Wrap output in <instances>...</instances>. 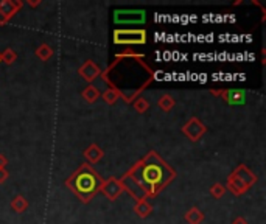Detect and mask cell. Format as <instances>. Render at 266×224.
<instances>
[{"instance_id":"cell-1","label":"cell","mask_w":266,"mask_h":224,"mask_svg":"<svg viewBox=\"0 0 266 224\" xmlns=\"http://www.w3.org/2000/svg\"><path fill=\"white\" fill-rule=\"evenodd\" d=\"M128 173L140 184L146 196H156L175 179V170L154 151L148 153Z\"/></svg>"},{"instance_id":"cell-2","label":"cell","mask_w":266,"mask_h":224,"mask_svg":"<svg viewBox=\"0 0 266 224\" xmlns=\"http://www.w3.org/2000/svg\"><path fill=\"white\" fill-rule=\"evenodd\" d=\"M66 184L83 202H89L100 191L103 179L90 165L84 164L67 179Z\"/></svg>"},{"instance_id":"cell-3","label":"cell","mask_w":266,"mask_h":224,"mask_svg":"<svg viewBox=\"0 0 266 224\" xmlns=\"http://www.w3.org/2000/svg\"><path fill=\"white\" fill-rule=\"evenodd\" d=\"M146 42L145 30H115L114 44L119 45H142Z\"/></svg>"},{"instance_id":"cell-4","label":"cell","mask_w":266,"mask_h":224,"mask_svg":"<svg viewBox=\"0 0 266 224\" xmlns=\"http://www.w3.org/2000/svg\"><path fill=\"white\" fill-rule=\"evenodd\" d=\"M146 19V13L143 9H117L114 11V20L115 24H143Z\"/></svg>"},{"instance_id":"cell-5","label":"cell","mask_w":266,"mask_h":224,"mask_svg":"<svg viewBox=\"0 0 266 224\" xmlns=\"http://www.w3.org/2000/svg\"><path fill=\"white\" fill-rule=\"evenodd\" d=\"M120 182H122L123 190H126L128 193H130V196L134 198L135 201L148 199V196H146V193H145V190L140 187V184L137 182V180H135L130 173H126V175L120 179Z\"/></svg>"},{"instance_id":"cell-6","label":"cell","mask_w":266,"mask_h":224,"mask_svg":"<svg viewBox=\"0 0 266 224\" xmlns=\"http://www.w3.org/2000/svg\"><path fill=\"white\" fill-rule=\"evenodd\" d=\"M207 131V128L201 123L199 119H196V117H193L191 120H188L184 128H182V133L190 138L191 142H198L201 137H203Z\"/></svg>"},{"instance_id":"cell-7","label":"cell","mask_w":266,"mask_h":224,"mask_svg":"<svg viewBox=\"0 0 266 224\" xmlns=\"http://www.w3.org/2000/svg\"><path fill=\"white\" fill-rule=\"evenodd\" d=\"M100 190L103 191L104 196L108 198L109 201H115L117 198L122 195L123 187H122L120 179L109 178L108 180H104V182L101 184V188H100Z\"/></svg>"},{"instance_id":"cell-8","label":"cell","mask_w":266,"mask_h":224,"mask_svg":"<svg viewBox=\"0 0 266 224\" xmlns=\"http://www.w3.org/2000/svg\"><path fill=\"white\" fill-rule=\"evenodd\" d=\"M22 6V2H13V0H2L0 2V25L6 24Z\"/></svg>"},{"instance_id":"cell-9","label":"cell","mask_w":266,"mask_h":224,"mask_svg":"<svg viewBox=\"0 0 266 224\" xmlns=\"http://www.w3.org/2000/svg\"><path fill=\"white\" fill-rule=\"evenodd\" d=\"M217 95H221L222 100L229 104H243L246 101V92L241 89H229V90H221V92H214Z\"/></svg>"},{"instance_id":"cell-10","label":"cell","mask_w":266,"mask_h":224,"mask_svg":"<svg viewBox=\"0 0 266 224\" xmlns=\"http://www.w3.org/2000/svg\"><path fill=\"white\" fill-rule=\"evenodd\" d=\"M78 73H80L81 77H83L84 80H86V81H92V80L97 78L101 72H100V67H98L95 62H92V61H86V62H84L83 66L80 67Z\"/></svg>"},{"instance_id":"cell-11","label":"cell","mask_w":266,"mask_h":224,"mask_svg":"<svg viewBox=\"0 0 266 224\" xmlns=\"http://www.w3.org/2000/svg\"><path fill=\"white\" fill-rule=\"evenodd\" d=\"M233 175H235L238 179H241L244 184H246L249 188L257 182V176H255L251 170L246 167V165H240V167H237V170L233 172Z\"/></svg>"},{"instance_id":"cell-12","label":"cell","mask_w":266,"mask_h":224,"mask_svg":"<svg viewBox=\"0 0 266 224\" xmlns=\"http://www.w3.org/2000/svg\"><path fill=\"white\" fill-rule=\"evenodd\" d=\"M227 187H229V190L232 191L233 195H241V193H246V191L249 190V187L243 182L241 179H238L235 175H230L229 176V179H227Z\"/></svg>"},{"instance_id":"cell-13","label":"cell","mask_w":266,"mask_h":224,"mask_svg":"<svg viewBox=\"0 0 266 224\" xmlns=\"http://www.w3.org/2000/svg\"><path fill=\"white\" fill-rule=\"evenodd\" d=\"M84 156H86V159L89 162L95 164V162H98L100 159L103 157V149H100L98 145H90L86 151H84Z\"/></svg>"},{"instance_id":"cell-14","label":"cell","mask_w":266,"mask_h":224,"mask_svg":"<svg viewBox=\"0 0 266 224\" xmlns=\"http://www.w3.org/2000/svg\"><path fill=\"white\" fill-rule=\"evenodd\" d=\"M151 210H153V207H151V204H150V202H148L146 199L137 201L135 206H134V212H135L140 218H146V217L151 213Z\"/></svg>"},{"instance_id":"cell-15","label":"cell","mask_w":266,"mask_h":224,"mask_svg":"<svg viewBox=\"0 0 266 224\" xmlns=\"http://www.w3.org/2000/svg\"><path fill=\"white\" fill-rule=\"evenodd\" d=\"M204 220V213L201 212L198 207H191L187 213H185V221L188 224H201V221Z\"/></svg>"},{"instance_id":"cell-16","label":"cell","mask_w":266,"mask_h":224,"mask_svg":"<svg viewBox=\"0 0 266 224\" xmlns=\"http://www.w3.org/2000/svg\"><path fill=\"white\" fill-rule=\"evenodd\" d=\"M100 97V92L98 89L95 88V86H88L86 89L83 90V98L86 100L88 103H93V101H97Z\"/></svg>"},{"instance_id":"cell-17","label":"cell","mask_w":266,"mask_h":224,"mask_svg":"<svg viewBox=\"0 0 266 224\" xmlns=\"http://www.w3.org/2000/svg\"><path fill=\"white\" fill-rule=\"evenodd\" d=\"M27 199L24 196H16L13 201H11V209L17 213H22L25 209H27Z\"/></svg>"},{"instance_id":"cell-18","label":"cell","mask_w":266,"mask_h":224,"mask_svg":"<svg viewBox=\"0 0 266 224\" xmlns=\"http://www.w3.org/2000/svg\"><path fill=\"white\" fill-rule=\"evenodd\" d=\"M36 55H38V58H41L42 61H47V59L51 58L53 50H51L47 44H42V45L36 50Z\"/></svg>"},{"instance_id":"cell-19","label":"cell","mask_w":266,"mask_h":224,"mask_svg":"<svg viewBox=\"0 0 266 224\" xmlns=\"http://www.w3.org/2000/svg\"><path fill=\"white\" fill-rule=\"evenodd\" d=\"M119 98H120V93L117 92L115 89H111V88L103 93V100H104L106 103H109V104H114Z\"/></svg>"},{"instance_id":"cell-20","label":"cell","mask_w":266,"mask_h":224,"mask_svg":"<svg viewBox=\"0 0 266 224\" xmlns=\"http://www.w3.org/2000/svg\"><path fill=\"white\" fill-rule=\"evenodd\" d=\"M159 106H161V109H162V111L168 112V111L175 106V100H173L172 97H170V95H164V97H162L161 100H159Z\"/></svg>"},{"instance_id":"cell-21","label":"cell","mask_w":266,"mask_h":224,"mask_svg":"<svg viewBox=\"0 0 266 224\" xmlns=\"http://www.w3.org/2000/svg\"><path fill=\"white\" fill-rule=\"evenodd\" d=\"M16 58H17V55L11 48H6L3 53H0V59H2L5 64H13L16 61Z\"/></svg>"},{"instance_id":"cell-22","label":"cell","mask_w":266,"mask_h":224,"mask_svg":"<svg viewBox=\"0 0 266 224\" xmlns=\"http://www.w3.org/2000/svg\"><path fill=\"white\" fill-rule=\"evenodd\" d=\"M134 108H135L137 112L143 114V112L148 111V108H150V103H148L145 98H137V100L134 101Z\"/></svg>"},{"instance_id":"cell-23","label":"cell","mask_w":266,"mask_h":224,"mask_svg":"<svg viewBox=\"0 0 266 224\" xmlns=\"http://www.w3.org/2000/svg\"><path fill=\"white\" fill-rule=\"evenodd\" d=\"M224 191H226V187H222L221 184H215L210 188V195L217 199H220V198H222V195H224Z\"/></svg>"},{"instance_id":"cell-24","label":"cell","mask_w":266,"mask_h":224,"mask_svg":"<svg viewBox=\"0 0 266 224\" xmlns=\"http://www.w3.org/2000/svg\"><path fill=\"white\" fill-rule=\"evenodd\" d=\"M6 179H8V172L5 168H0V184L5 182Z\"/></svg>"},{"instance_id":"cell-25","label":"cell","mask_w":266,"mask_h":224,"mask_svg":"<svg viewBox=\"0 0 266 224\" xmlns=\"http://www.w3.org/2000/svg\"><path fill=\"white\" fill-rule=\"evenodd\" d=\"M6 164H8V159L3 154H0V168H5Z\"/></svg>"},{"instance_id":"cell-26","label":"cell","mask_w":266,"mask_h":224,"mask_svg":"<svg viewBox=\"0 0 266 224\" xmlns=\"http://www.w3.org/2000/svg\"><path fill=\"white\" fill-rule=\"evenodd\" d=\"M232 224H248V221L244 220V218H235Z\"/></svg>"},{"instance_id":"cell-27","label":"cell","mask_w":266,"mask_h":224,"mask_svg":"<svg viewBox=\"0 0 266 224\" xmlns=\"http://www.w3.org/2000/svg\"><path fill=\"white\" fill-rule=\"evenodd\" d=\"M0 61H2V59H0Z\"/></svg>"}]
</instances>
